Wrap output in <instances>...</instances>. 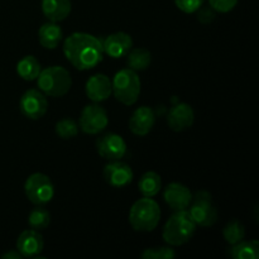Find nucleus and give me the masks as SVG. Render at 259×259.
<instances>
[{"label":"nucleus","instance_id":"f257e3e1","mask_svg":"<svg viewBox=\"0 0 259 259\" xmlns=\"http://www.w3.org/2000/svg\"><path fill=\"white\" fill-rule=\"evenodd\" d=\"M63 53L71 65L80 71L96 67L104 57L101 40L95 35L83 32L68 35L63 43Z\"/></svg>","mask_w":259,"mask_h":259},{"label":"nucleus","instance_id":"f03ea898","mask_svg":"<svg viewBox=\"0 0 259 259\" xmlns=\"http://www.w3.org/2000/svg\"><path fill=\"white\" fill-rule=\"evenodd\" d=\"M196 223L187 210H179L164 224L162 237L169 245H182L189 242L196 232Z\"/></svg>","mask_w":259,"mask_h":259},{"label":"nucleus","instance_id":"7ed1b4c3","mask_svg":"<svg viewBox=\"0 0 259 259\" xmlns=\"http://www.w3.org/2000/svg\"><path fill=\"white\" fill-rule=\"evenodd\" d=\"M161 219L159 205L152 197L139 199L132 205L129 211V223L137 232H152Z\"/></svg>","mask_w":259,"mask_h":259},{"label":"nucleus","instance_id":"20e7f679","mask_svg":"<svg viewBox=\"0 0 259 259\" xmlns=\"http://www.w3.org/2000/svg\"><path fill=\"white\" fill-rule=\"evenodd\" d=\"M37 82L38 88L45 95L61 98L70 91L72 78L70 72L62 66H50L45 70H40Z\"/></svg>","mask_w":259,"mask_h":259},{"label":"nucleus","instance_id":"39448f33","mask_svg":"<svg viewBox=\"0 0 259 259\" xmlns=\"http://www.w3.org/2000/svg\"><path fill=\"white\" fill-rule=\"evenodd\" d=\"M111 93L124 105H133L141 94V80L136 71L124 68L115 73L111 82Z\"/></svg>","mask_w":259,"mask_h":259},{"label":"nucleus","instance_id":"423d86ee","mask_svg":"<svg viewBox=\"0 0 259 259\" xmlns=\"http://www.w3.org/2000/svg\"><path fill=\"white\" fill-rule=\"evenodd\" d=\"M190 215L197 227H212L218 220V210L210 192L201 190L192 195L190 204Z\"/></svg>","mask_w":259,"mask_h":259},{"label":"nucleus","instance_id":"0eeeda50","mask_svg":"<svg viewBox=\"0 0 259 259\" xmlns=\"http://www.w3.org/2000/svg\"><path fill=\"white\" fill-rule=\"evenodd\" d=\"M24 192L34 205H45L55 196V186L45 174H33L24 184Z\"/></svg>","mask_w":259,"mask_h":259},{"label":"nucleus","instance_id":"6e6552de","mask_svg":"<svg viewBox=\"0 0 259 259\" xmlns=\"http://www.w3.org/2000/svg\"><path fill=\"white\" fill-rule=\"evenodd\" d=\"M108 113L103 106L98 105V103L93 105H86L81 111L80 119H78V126L86 134L101 133L108 126Z\"/></svg>","mask_w":259,"mask_h":259},{"label":"nucleus","instance_id":"1a4fd4ad","mask_svg":"<svg viewBox=\"0 0 259 259\" xmlns=\"http://www.w3.org/2000/svg\"><path fill=\"white\" fill-rule=\"evenodd\" d=\"M19 108L25 118L38 120L47 113L48 101L42 91L37 89H30L25 91L20 98Z\"/></svg>","mask_w":259,"mask_h":259},{"label":"nucleus","instance_id":"9d476101","mask_svg":"<svg viewBox=\"0 0 259 259\" xmlns=\"http://www.w3.org/2000/svg\"><path fill=\"white\" fill-rule=\"evenodd\" d=\"M96 151L108 161H116L125 156L126 143L123 137L115 133H106L96 139Z\"/></svg>","mask_w":259,"mask_h":259},{"label":"nucleus","instance_id":"9b49d317","mask_svg":"<svg viewBox=\"0 0 259 259\" xmlns=\"http://www.w3.org/2000/svg\"><path fill=\"white\" fill-rule=\"evenodd\" d=\"M133 171L131 166L124 162L110 161L104 167V179L113 187H125L133 181Z\"/></svg>","mask_w":259,"mask_h":259},{"label":"nucleus","instance_id":"f8f14e48","mask_svg":"<svg viewBox=\"0 0 259 259\" xmlns=\"http://www.w3.org/2000/svg\"><path fill=\"white\" fill-rule=\"evenodd\" d=\"M43 237L38 230L27 229L17 239V250L23 258H37L43 250Z\"/></svg>","mask_w":259,"mask_h":259},{"label":"nucleus","instance_id":"ddd939ff","mask_svg":"<svg viewBox=\"0 0 259 259\" xmlns=\"http://www.w3.org/2000/svg\"><path fill=\"white\" fill-rule=\"evenodd\" d=\"M104 53L111 58H121L132 50L133 47V39L128 33L115 32L109 34L108 37L101 42Z\"/></svg>","mask_w":259,"mask_h":259},{"label":"nucleus","instance_id":"4468645a","mask_svg":"<svg viewBox=\"0 0 259 259\" xmlns=\"http://www.w3.org/2000/svg\"><path fill=\"white\" fill-rule=\"evenodd\" d=\"M164 201L175 211L179 210H186L190 206L192 200V194L185 185L179 182H172L167 185L164 189Z\"/></svg>","mask_w":259,"mask_h":259},{"label":"nucleus","instance_id":"2eb2a0df","mask_svg":"<svg viewBox=\"0 0 259 259\" xmlns=\"http://www.w3.org/2000/svg\"><path fill=\"white\" fill-rule=\"evenodd\" d=\"M156 123V114L149 106H141L136 109L129 119V129L133 134L144 137L153 129Z\"/></svg>","mask_w":259,"mask_h":259},{"label":"nucleus","instance_id":"dca6fc26","mask_svg":"<svg viewBox=\"0 0 259 259\" xmlns=\"http://www.w3.org/2000/svg\"><path fill=\"white\" fill-rule=\"evenodd\" d=\"M195 113L186 103H180L169 109L167 115V124L174 132H184L194 124Z\"/></svg>","mask_w":259,"mask_h":259},{"label":"nucleus","instance_id":"f3484780","mask_svg":"<svg viewBox=\"0 0 259 259\" xmlns=\"http://www.w3.org/2000/svg\"><path fill=\"white\" fill-rule=\"evenodd\" d=\"M85 91L91 101L101 103L111 95V81L109 80L108 76L103 73H96L88 80Z\"/></svg>","mask_w":259,"mask_h":259},{"label":"nucleus","instance_id":"a211bd4d","mask_svg":"<svg viewBox=\"0 0 259 259\" xmlns=\"http://www.w3.org/2000/svg\"><path fill=\"white\" fill-rule=\"evenodd\" d=\"M71 0H42V12L50 22H62L71 13Z\"/></svg>","mask_w":259,"mask_h":259},{"label":"nucleus","instance_id":"6ab92c4d","mask_svg":"<svg viewBox=\"0 0 259 259\" xmlns=\"http://www.w3.org/2000/svg\"><path fill=\"white\" fill-rule=\"evenodd\" d=\"M62 37V29L53 22L45 23L38 32L39 43L42 45V47L47 48V50H55L60 45Z\"/></svg>","mask_w":259,"mask_h":259},{"label":"nucleus","instance_id":"aec40b11","mask_svg":"<svg viewBox=\"0 0 259 259\" xmlns=\"http://www.w3.org/2000/svg\"><path fill=\"white\" fill-rule=\"evenodd\" d=\"M228 254L233 259H257L259 257L258 240H240L237 244L232 245Z\"/></svg>","mask_w":259,"mask_h":259},{"label":"nucleus","instance_id":"412c9836","mask_svg":"<svg viewBox=\"0 0 259 259\" xmlns=\"http://www.w3.org/2000/svg\"><path fill=\"white\" fill-rule=\"evenodd\" d=\"M128 60H126V65L128 68L133 71H144L149 67L152 61V55L147 48L139 47L134 48V50L129 51Z\"/></svg>","mask_w":259,"mask_h":259},{"label":"nucleus","instance_id":"4be33fe9","mask_svg":"<svg viewBox=\"0 0 259 259\" xmlns=\"http://www.w3.org/2000/svg\"><path fill=\"white\" fill-rule=\"evenodd\" d=\"M40 72V63L34 56H24L17 65V73L25 81L37 80Z\"/></svg>","mask_w":259,"mask_h":259},{"label":"nucleus","instance_id":"5701e85b","mask_svg":"<svg viewBox=\"0 0 259 259\" xmlns=\"http://www.w3.org/2000/svg\"><path fill=\"white\" fill-rule=\"evenodd\" d=\"M162 187L161 176L153 171L146 172L138 182V189L144 197H154Z\"/></svg>","mask_w":259,"mask_h":259},{"label":"nucleus","instance_id":"b1692460","mask_svg":"<svg viewBox=\"0 0 259 259\" xmlns=\"http://www.w3.org/2000/svg\"><path fill=\"white\" fill-rule=\"evenodd\" d=\"M223 237H224L225 242L229 243L230 245L237 244L240 240L244 239L245 227L238 219L230 220L229 223H227L224 229H223Z\"/></svg>","mask_w":259,"mask_h":259},{"label":"nucleus","instance_id":"393cba45","mask_svg":"<svg viewBox=\"0 0 259 259\" xmlns=\"http://www.w3.org/2000/svg\"><path fill=\"white\" fill-rule=\"evenodd\" d=\"M28 223L29 227L34 230H43L50 225L51 223V215L47 211V209L42 206V205H37L35 209L30 211L29 218H28Z\"/></svg>","mask_w":259,"mask_h":259},{"label":"nucleus","instance_id":"a878e982","mask_svg":"<svg viewBox=\"0 0 259 259\" xmlns=\"http://www.w3.org/2000/svg\"><path fill=\"white\" fill-rule=\"evenodd\" d=\"M80 131L77 121L72 118H63L56 124V133L62 139H71L76 137Z\"/></svg>","mask_w":259,"mask_h":259},{"label":"nucleus","instance_id":"bb28decb","mask_svg":"<svg viewBox=\"0 0 259 259\" xmlns=\"http://www.w3.org/2000/svg\"><path fill=\"white\" fill-rule=\"evenodd\" d=\"M143 259H172L176 257V253L169 247L147 248L141 254Z\"/></svg>","mask_w":259,"mask_h":259},{"label":"nucleus","instance_id":"cd10ccee","mask_svg":"<svg viewBox=\"0 0 259 259\" xmlns=\"http://www.w3.org/2000/svg\"><path fill=\"white\" fill-rule=\"evenodd\" d=\"M204 2L205 0H175V4L181 12L192 14V13H196L200 7H202Z\"/></svg>","mask_w":259,"mask_h":259},{"label":"nucleus","instance_id":"c85d7f7f","mask_svg":"<svg viewBox=\"0 0 259 259\" xmlns=\"http://www.w3.org/2000/svg\"><path fill=\"white\" fill-rule=\"evenodd\" d=\"M238 0H209V5L218 13H229L237 7Z\"/></svg>","mask_w":259,"mask_h":259},{"label":"nucleus","instance_id":"c756f323","mask_svg":"<svg viewBox=\"0 0 259 259\" xmlns=\"http://www.w3.org/2000/svg\"><path fill=\"white\" fill-rule=\"evenodd\" d=\"M197 12V20L202 24H209L215 19V10L211 7H200Z\"/></svg>","mask_w":259,"mask_h":259},{"label":"nucleus","instance_id":"7c9ffc66","mask_svg":"<svg viewBox=\"0 0 259 259\" xmlns=\"http://www.w3.org/2000/svg\"><path fill=\"white\" fill-rule=\"evenodd\" d=\"M3 259H22V254L18 250H9L2 255Z\"/></svg>","mask_w":259,"mask_h":259}]
</instances>
